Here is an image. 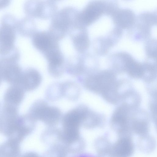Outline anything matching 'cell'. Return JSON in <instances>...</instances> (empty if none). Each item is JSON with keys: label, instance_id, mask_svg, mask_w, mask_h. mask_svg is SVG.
I'll return each instance as SVG.
<instances>
[{"label": "cell", "instance_id": "22", "mask_svg": "<svg viewBox=\"0 0 157 157\" xmlns=\"http://www.w3.org/2000/svg\"><path fill=\"white\" fill-rule=\"evenodd\" d=\"M11 0H0V10L8 7L10 4Z\"/></svg>", "mask_w": 157, "mask_h": 157}, {"label": "cell", "instance_id": "9", "mask_svg": "<svg viewBox=\"0 0 157 157\" xmlns=\"http://www.w3.org/2000/svg\"><path fill=\"white\" fill-rule=\"evenodd\" d=\"M86 27L77 24L68 32L75 49L80 54H83L89 44Z\"/></svg>", "mask_w": 157, "mask_h": 157}, {"label": "cell", "instance_id": "13", "mask_svg": "<svg viewBox=\"0 0 157 157\" xmlns=\"http://www.w3.org/2000/svg\"><path fill=\"white\" fill-rule=\"evenodd\" d=\"M1 62L3 80L11 85H18L23 71L18 62Z\"/></svg>", "mask_w": 157, "mask_h": 157}, {"label": "cell", "instance_id": "2", "mask_svg": "<svg viewBox=\"0 0 157 157\" xmlns=\"http://www.w3.org/2000/svg\"><path fill=\"white\" fill-rule=\"evenodd\" d=\"M119 8L117 0H91L79 11L78 23L86 27L104 15L110 17Z\"/></svg>", "mask_w": 157, "mask_h": 157}, {"label": "cell", "instance_id": "18", "mask_svg": "<svg viewBox=\"0 0 157 157\" xmlns=\"http://www.w3.org/2000/svg\"><path fill=\"white\" fill-rule=\"evenodd\" d=\"M62 83L63 98L69 101H75L79 98L81 94L80 86L76 82L67 81Z\"/></svg>", "mask_w": 157, "mask_h": 157}, {"label": "cell", "instance_id": "25", "mask_svg": "<svg viewBox=\"0 0 157 157\" xmlns=\"http://www.w3.org/2000/svg\"><path fill=\"white\" fill-rule=\"evenodd\" d=\"M123 0L125 1H131L132 0Z\"/></svg>", "mask_w": 157, "mask_h": 157}, {"label": "cell", "instance_id": "16", "mask_svg": "<svg viewBox=\"0 0 157 157\" xmlns=\"http://www.w3.org/2000/svg\"><path fill=\"white\" fill-rule=\"evenodd\" d=\"M16 31L21 36L29 37H31L37 30L34 21L27 16L18 20Z\"/></svg>", "mask_w": 157, "mask_h": 157}, {"label": "cell", "instance_id": "21", "mask_svg": "<svg viewBox=\"0 0 157 157\" xmlns=\"http://www.w3.org/2000/svg\"><path fill=\"white\" fill-rule=\"evenodd\" d=\"M126 65L128 72L133 77H140L143 75V70L141 66L134 60H128Z\"/></svg>", "mask_w": 157, "mask_h": 157}, {"label": "cell", "instance_id": "3", "mask_svg": "<svg viewBox=\"0 0 157 157\" xmlns=\"http://www.w3.org/2000/svg\"><path fill=\"white\" fill-rule=\"evenodd\" d=\"M78 12L77 8L71 6L57 11L51 18L48 31L56 40H61L77 23Z\"/></svg>", "mask_w": 157, "mask_h": 157}, {"label": "cell", "instance_id": "19", "mask_svg": "<svg viewBox=\"0 0 157 157\" xmlns=\"http://www.w3.org/2000/svg\"><path fill=\"white\" fill-rule=\"evenodd\" d=\"M113 150L115 155L118 156H128L133 152V145L129 138H122L116 143Z\"/></svg>", "mask_w": 157, "mask_h": 157}, {"label": "cell", "instance_id": "4", "mask_svg": "<svg viewBox=\"0 0 157 157\" xmlns=\"http://www.w3.org/2000/svg\"><path fill=\"white\" fill-rule=\"evenodd\" d=\"M27 114L36 122L40 121L48 127H55L61 121L62 116L59 108L49 105L42 99L37 100L33 102Z\"/></svg>", "mask_w": 157, "mask_h": 157}, {"label": "cell", "instance_id": "5", "mask_svg": "<svg viewBox=\"0 0 157 157\" xmlns=\"http://www.w3.org/2000/svg\"><path fill=\"white\" fill-rule=\"evenodd\" d=\"M24 10L27 17L45 20L52 18L58 11V7L52 0H27Z\"/></svg>", "mask_w": 157, "mask_h": 157}, {"label": "cell", "instance_id": "20", "mask_svg": "<svg viewBox=\"0 0 157 157\" xmlns=\"http://www.w3.org/2000/svg\"><path fill=\"white\" fill-rule=\"evenodd\" d=\"M45 97L50 101H56L63 98L62 83L56 82L50 85L46 90Z\"/></svg>", "mask_w": 157, "mask_h": 157}, {"label": "cell", "instance_id": "15", "mask_svg": "<svg viewBox=\"0 0 157 157\" xmlns=\"http://www.w3.org/2000/svg\"><path fill=\"white\" fill-rule=\"evenodd\" d=\"M80 54L70 57L66 63V71L77 78L82 76L84 72L82 59Z\"/></svg>", "mask_w": 157, "mask_h": 157}, {"label": "cell", "instance_id": "10", "mask_svg": "<svg viewBox=\"0 0 157 157\" xmlns=\"http://www.w3.org/2000/svg\"><path fill=\"white\" fill-rule=\"evenodd\" d=\"M33 45L42 54L59 46V41L47 31H37L31 37Z\"/></svg>", "mask_w": 157, "mask_h": 157}, {"label": "cell", "instance_id": "23", "mask_svg": "<svg viewBox=\"0 0 157 157\" xmlns=\"http://www.w3.org/2000/svg\"><path fill=\"white\" fill-rule=\"evenodd\" d=\"M3 80L2 75V64L0 61V85L2 81Z\"/></svg>", "mask_w": 157, "mask_h": 157}, {"label": "cell", "instance_id": "11", "mask_svg": "<svg viewBox=\"0 0 157 157\" xmlns=\"http://www.w3.org/2000/svg\"><path fill=\"white\" fill-rule=\"evenodd\" d=\"M42 81L40 73L36 69L27 67L23 71L18 85L25 91H31L37 89Z\"/></svg>", "mask_w": 157, "mask_h": 157}, {"label": "cell", "instance_id": "26", "mask_svg": "<svg viewBox=\"0 0 157 157\" xmlns=\"http://www.w3.org/2000/svg\"><path fill=\"white\" fill-rule=\"evenodd\" d=\"M0 106H1V104H0Z\"/></svg>", "mask_w": 157, "mask_h": 157}, {"label": "cell", "instance_id": "7", "mask_svg": "<svg viewBox=\"0 0 157 157\" xmlns=\"http://www.w3.org/2000/svg\"><path fill=\"white\" fill-rule=\"evenodd\" d=\"M19 116L18 107L4 104L0 111V133L10 137L14 131Z\"/></svg>", "mask_w": 157, "mask_h": 157}, {"label": "cell", "instance_id": "1", "mask_svg": "<svg viewBox=\"0 0 157 157\" xmlns=\"http://www.w3.org/2000/svg\"><path fill=\"white\" fill-rule=\"evenodd\" d=\"M17 20L13 15L6 14L0 23V60L18 62L20 58L19 50L15 45Z\"/></svg>", "mask_w": 157, "mask_h": 157}, {"label": "cell", "instance_id": "8", "mask_svg": "<svg viewBox=\"0 0 157 157\" xmlns=\"http://www.w3.org/2000/svg\"><path fill=\"white\" fill-rule=\"evenodd\" d=\"M36 123L27 114L19 116L14 131L8 138L13 139L20 143L34 130Z\"/></svg>", "mask_w": 157, "mask_h": 157}, {"label": "cell", "instance_id": "12", "mask_svg": "<svg viewBox=\"0 0 157 157\" xmlns=\"http://www.w3.org/2000/svg\"><path fill=\"white\" fill-rule=\"evenodd\" d=\"M110 18L116 27L120 29H127L133 27L136 16L130 9L119 8Z\"/></svg>", "mask_w": 157, "mask_h": 157}, {"label": "cell", "instance_id": "17", "mask_svg": "<svg viewBox=\"0 0 157 157\" xmlns=\"http://www.w3.org/2000/svg\"><path fill=\"white\" fill-rule=\"evenodd\" d=\"M20 143L11 138L0 144V156L14 157L21 153Z\"/></svg>", "mask_w": 157, "mask_h": 157}, {"label": "cell", "instance_id": "6", "mask_svg": "<svg viewBox=\"0 0 157 157\" xmlns=\"http://www.w3.org/2000/svg\"><path fill=\"white\" fill-rule=\"evenodd\" d=\"M48 63L49 74L52 77L58 78L66 71L65 58L59 46L53 48L42 54Z\"/></svg>", "mask_w": 157, "mask_h": 157}, {"label": "cell", "instance_id": "14", "mask_svg": "<svg viewBox=\"0 0 157 157\" xmlns=\"http://www.w3.org/2000/svg\"><path fill=\"white\" fill-rule=\"evenodd\" d=\"M25 92L19 85H11L4 94V104L18 107L24 99Z\"/></svg>", "mask_w": 157, "mask_h": 157}, {"label": "cell", "instance_id": "24", "mask_svg": "<svg viewBox=\"0 0 157 157\" xmlns=\"http://www.w3.org/2000/svg\"><path fill=\"white\" fill-rule=\"evenodd\" d=\"M52 0L54 2H56V1H60L63 0Z\"/></svg>", "mask_w": 157, "mask_h": 157}]
</instances>
